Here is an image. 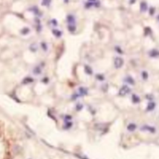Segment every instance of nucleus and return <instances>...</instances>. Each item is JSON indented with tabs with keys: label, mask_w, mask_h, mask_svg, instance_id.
Returning a JSON list of instances; mask_svg holds the SVG:
<instances>
[{
	"label": "nucleus",
	"mask_w": 159,
	"mask_h": 159,
	"mask_svg": "<svg viewBox=\"0 0 159 159\" xmlns=\"http://www.w3.org/2000/svg\"><path fill=\"white\" fill-rule=\"evenodd\" d=\"M29 32V29L27 28V27H24V28L21 31V33H22V34H28Z\"/></svg>",
	"instance_id": "obj_19"
},
{
	"label": "nucleus",
	"mask_w": 159,
	"mask_h": 159,
	"mask_svg": "<svg viewBox=\"0 0 159 159\" xmlns=\"http://www.w3.org/2000/svg\"><path fill=\"white\" fill-rule=\"evenodd\" d=\"M116 50L119 54H123V53H122V52H122V50H121V48H120V47H116Z\"/></svg>",
	"instance_id": "obj_21"
},
{
	"label": "nucleus",
	"mask_w": 159,
	"mask_h": 159,
	"mask_svg": "<svg viewBox=\"0 0 159 159\" xmlns=\"http://www.w3.org/2000/svg\"><path fill=\"white\" fill-rule=\"evenodd\" d=\"M85 72L87 74H89V75H91V74L93 73V70L92 69V68L89 66L86 65L85 68Z\"/></svg>",
	"instance_id": "obj_11"
},
{
	"label": "nucleus",
	"mask_w": 159,
	"mask_h": 159,
	"mask_svg": "<svg viewBox=\"0 0 159 159\" xmlns=\"http://www.w3.org/2000/svg\"><path fill=\"white\" fill-rule=\"evenodd\" d=\"M140 129L143 131H149L150 132H155V131L154 127H151V126H148V125H144V126H143L142 127H141Z\"/></svg>",
	"instance_id": "obj_4"
},
{
	"label": "nucleus",
	"mask_w": 159,
	"mask_h": 159,
	"mask_svg": "<svg viewBox=\"0 0 159 159\" xmlns=\"http://www.w3.org/2000/svg\"><path fill=\"white\" fill-rule=\"evenodd\" d=\"M142 78L143 80H147L148 78V73L147 72H145V71H143L142 72Z\"/></svg>",
	"instance_id": "obj_18"
},
{
	"label": "nucleus",
	"mask_w": 159,
	"mask_h": 159,
	"mask_svg": "<svg viewBox=\"0 0 159 159\" xmlns=\"http://www.w3.org/2000/svg\"><path fill=\"white\" fill-rule=\"evenodd\" d=\"M67 21L69 26H75V18L73 15H68L67 17Z\"/></svg>",
	"instance_id": "obj_3"
},
{
	"label": "nucleus",
	"mask_w": 159,
	"mask_h": 159,
	"mask_svg": "<svg viewBox=\"0 0 159 159\" xmlns=\"http://www.w3.org/2000/svg\"><path fill=\"white\" fill-rule=\"evenodd\" d=\"M149 55L151 57H157L159 56V52L157 50H155V49H153L149 52Z\"/></svg>",
	"instance_id": "obj_6"
},
{
	"label": "nucleus",
	"mask_w": 159,
	"mask_h": 159,
	"mask_svg": "<svg viewBox=\"0 0 159 159\" xmlns=\"http://www.w3.org/2000/svg\"><path fill=\"white\" fill-rule=\"evenodd\" d=\"M52 24H53V25H54V26H57V22L56 20L53 19V20H52Z\"/></svg>",
	"instance_id": "obj_23"
},
{
	"label": "nucleus",
	"mask_w": 159,
	"mask_h": 159,
	"mask_svg": "<svg viewBox=\"0 0 159 159\" xmlns=\"http://www.w3.org/2000/svg\"><path fill=\"white\" fill-rule=\"evenodd\" d=\"M114 64H115V67L116 69H120L123 67V64H124V60L121 57H116L114 62Z\"/></svg>",
	"instance_id": "obj_1"
},
{
	"label": "nucleus",
	"mask_w": 159,
	"mask_h": 159,
	"mask_svg": "<svg viewBox=\"0 0 159 159\" xmlns=\"http://www.w3.org/2000/svg\"><path fill=\"white\" fill-rule=\"evenodd\" d=\"M130 92H131L130 88L127 85H124V86H123L121 89H120L119 94V95H121V96H125V95H127V94L129 93Z\"/></svg>",
	"instance_id": "obj_2"
},
{
	"label": "nucleus",
	"mask_w": 159,
	"mask_h": 159,
	"mask_svg": "<svg viewBox=\"0 0 159 159\" xmlns=\"http://www.w3.org/2000/svg\"><path fill=\"white\" fill-rule=\"evenodd\" d=\"M52 32H53V34L54 35L55 37H61L62 34V33L60 31L58 30V29H53Z\"/></svg>",
	"instance_id": "obj_7"
},
{
	"label": "nucleus",
	"mask_w": 159,
	"mask_h": 159,
	"mask_svg": "<svg viewBox=\"0 0 159 159\" xmlns=\"http://www.w3.org/2000/svg\"><path fill=\"white\" fill-rule=\"evenodd\" d=\"M155 103H153V102H151V103H150L148 104V106H147V111H152L154 109V108H155Z\"/></svg>",
	"instance_id": "obj_8"
},
{
	"label": "nucleus",
	"mask_w": 159,
	"mask_h": 159,
	"mask_svg": "<svg viewBox=\"0 0 159 159\" xmlns=\"http://www.w3.org/2000/svg\"><path fill=\"white\" fill-rule=\"evenodd\" d=\"M34 73L35 75H39L41 73V69L40 67H36L34 69Z\"/></svg>",
	"instance_id": "obj_14"
},
{
	"label": "nucleus",
	"mask_w": 159,
	"mask_h": 159,
	"mask_svg": "<svg viewBox=\"0 0 159 159\" xmlns=\"http://www.w3.org/2000/svg\"><path fill=\"white\" fill-rule=\"evenodd\" d=\"M136 128V126L134 124H130L128 125L127 126V129L129 131H134Z\"/></svg>",
	"instance_id": "obj_13"
},
{
	"label": "nucleus",
	"mask_w": 159,
	"mask_h": 159,
	"mask_svg": "<svg viewBox=\"0 0 159 159\" xmlns=\"http://www.w3.org/2000/svg\"><path fill=\"white\" fill-rule=\"evenodd\" d=\"M42 47L43 48V49H44V50H47V46H46V44H42Z\"/></svg>",
	"instance_id": "obj_22"
},
{
	"label": "nucleus",
	"mask_w": 159,
	"mask_h": 159,
	"mask_svg": "<svg viewBox=\"0 0 159 159\" xmlns=\"http://www.w3.org/2000/svg\"><path fill=\"white\" fill-rule=\"evenodd\" d=\"M140 11L142 12V13L146 12L148 9L147 4L146 2H141L140 4Z\"/></svg>",
	"instance_id": "obj_5"
},
{
	"label": "nucleus",
	"mask_w": 159,
	"mask_h": 159,
	"mask_svg": "<svg viewBox=\"0 0 159 159\" xmlns=\"http://www.w3.org/2000/svg\"><path fill=\"white\" fill-rule=\"evenodd\" d=\"M69 0H64V2L65 3H69Z\"/></svg>",
	"instance_id": "obj_25"
},
{
	"label": "nucleus",
	"mask_w": 159,
	"mask_h": 159,
	"mask_svg": "<svg viewBox=\"0 0 159 159\" xmlns=\"http://www.w3.org/2000/svg\"><path fill=\"white\" fill-rule=\"evenodd\" d=\"M79 92L81 95H85L87 94V89L84 87H80L79 88Z\"/></svg>",
	"instance_id": "obj_9"
},
{
	"label": "nucleus",
	"mask_w": 159,
	"mask_h": 159,
	"mask_svg": "<svg viewBox=\"0 0 159 159\" xmlns=\"http://www.w3.org/2000/svg\"><path fill=\"white\" fill-rule=\"evenodd\" d=\"M68 29L69 31L71 32H73L76 30V26H68Z\"/></svg>",
	"instance_id": "obj_16"
},
{
	"label": "nucleus",
	"mask_w": 159,
	"mask_h": 159,
	"mask_svg": "<svg viewBox=\"0 0 159 159\" xmlns=\"http://www.w3.org/2000/svg\"><path fill=\"white\" fill-rule=\"evenodd\" d=\"M126 81L127 83H129V84H131V85H134V80L133 78H132V77H126Z\"/></svg>",
	"instance_id": "obj_12"
},
{
	"label": "nucleus",
	"mask_w": 159,
	"mask_h": 159,
	"mask_svg": "<svg viewBox=\"0 0 159 159\" xmlns=\"http://www.w3.org/2000/svg\"><path fill=\"white\" fill-rule=\"evenodd\" d=\"M132 100L134 103H138V102H139L140 100H139V98L137 96L134 95H132Z\"/></svg>",
	"instance_id": "obj_15"
},
{
	"label": "nucleus",
	"mask_w": 159,
	"mask_h": 159,
	"mask_svg": "<svg viewBox=\"0 0 159 159\" xmlns=\"http://www.w3.org/2000/svg\"><path fill=\"white\" fill-rule=\"evenodd\" d=\"M158 19H159V16H158Z\"/></svg>",
	"instance_id": "obj_27"
},
{
	"label": "nucleus",
	"mask_w": 159,
	"mask_h": 159,
	"mask_svg": "<svg viewBox=\"0 0 159 159\" xmlns=\"http://www.w3.org/2000/svg\"><path fill=\"white\" fill-rule=\"evenodd\" d=\"M37 49H38L37 46V44H35V43H34V44H32L31 45L30 50H31L32 52H36L37 50Z\"/></svg>",
	"instance_id": "obj_10"
},
{
	"label": "nucleus",
	"mask_w": 159,
	"mask_h": 159,
	"mask_svg": "<svg viewBox=\"0 0 159 159\" xmlns=\"http://www.w3.org/2000/svg\"><path fill=\"white\" fill-rule=\"evenodd\" d=\"M155 10L154 7H150V15H154V14L155 13Z\"/></svg>",
	"instance_id": "obj_20"
},
{
	"label": "nucleus",
	"mask_w": 159,
	"mask_h": 159,
	"mask_svg": "<svg viewBox=\"0 0 159 159\" xmlns=\"http://www.w3.org/2000/svg\"><path fill=\"white\" fill-rule=\"evenodd\" d=\"M50 3V0H42V5L43 6H49Z\"/></svg>",
	"instance_id": "obj_17"
},
{
	"label": "nucleus",
	"mask_w": 159,
	"mask_h": 159,
	"mask_svg": "<svg viewBox=\"0 0 159 159\" xmlns=\"http://www.w3.org/2000/svg\"><path fill=\"white\" fill-rule=\"evenodd\" d=\"M135 0H131V3H132V4H133L135 2Z\"/></svg>",
	"instance_id": "obj_24"
},
{
	"label": "nucleus",
	"mask_w": 159,
	"mask_h": 159,
	"mask_svg": "<svg viewBox=\"0 0 159 159\" xmlns=\"http://www.w3.org/2000/svg\"><path fill=\"white\" fill-rule=\"evenodd\" d=\"M88 1H90V2H95L96 0H88Z\"/></svg>",
	"instance_id": "obj_26"
}]
</instances>
